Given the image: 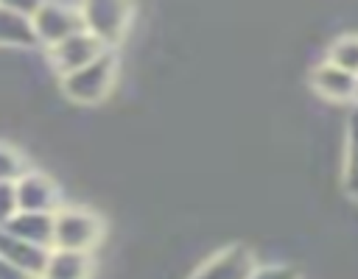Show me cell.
Masks as SVG:
<instances>
[{
  "label": "cell",
  "instance_id": "cell-16",
  "mask_svg": "<svg viewBox=\"0 0 358 279\" xmlns=\"http://www.w3.org/2000/svg\"><path fill=\"white\" fill-rule=\"evenodd\" d=\"M17 215V195L14 181H0V229Z\"/></svg>",
  "mask_w": 358,
  "mask_h": 279
},
{
  "label": "cell",
  "instance_id": "cell-1",
  "mask_svg": "<svg viewBox=\"0 0 358 279\" xmlns=\"http://www.w3.org/2000/svg\"><path fill=\"white\" fill-rule=\"evenodd\" d=\"M117 75H120L117 50H103L95 61L84 64L76 73L62 75L59 78V89H62V95L67 100H73L78 106H98L115 92Z\"/></svg>",
  "mask_w": 358,
  "mask_h": 279
},
{
  "label": "cell",
  "instance_id": "cell-5",
  "mask_svg": "<svg viewBox=\"0 0 358 279\" xmlns=\"http://www.w3.org/2000/svg\"><path fill=\"white\" fill-rule=\"evenodd\" d=\"M257 257L249 246L243 243H232L224 246L218 251H213L210 257H204L187 279H252L255 268H257Z\"/></svg>",
  "mask_w": 358,
  "mask_h": 279
},
{
  "label": "cell",
  "instance_id": "cell-17",
  "mask_svg": "<svg viewBox=\"0 0 358 279\" xmlns=\"http://www.w3.org/2000/svg\"><path fill=\"white\" fill-rule=\"evenodd\" d=\"M0 279H36V276H31V273H25V271L8 265L6 259H0Z\"/></svg>",
  "mask_w": 358,
  "mask_h": 279
},
{
  "label": "cell",
  "instance_id": "cell-2",
  "mask_svg": "<svg viewBox=\"0 0 358 279\" xmlns=\"http://www.w3.org/2000/svg\"><path fill=\"white\" fill-rule=\"evenodd\" d=\"M106 232L103 218L81 204H62L53 212V243L50 248H67V251H87L95 254Z\"/></svg>",
  "mask_w": 358,
  "mask_h": 279
},
{
  "label": "cell",
  "instance_id": "cell-8",
  "mask_svg": "<svg viewBox=\"0 0 358 279\" xmlns=\"http://www.w3.org/2000/svg\"><path fill=\"white\" fill-rule=\"evenodd\" d=\"M310 86L316 95H322L324 100H336V103H344V100H352L355 98V89H358V81H355V73L350 70H341L330 61H319L313 70H310Z\"/></svg>",
  "mask_w": 358,
  "mask_h": 279
},
{
  "label": "cell",
  "instance_id": "cell-9",
  "mask_svg": "<svg viewBox=\"0 0 358 279\" xmlns=\"http://www.w3.org/2000/svg\"><path fill=\"white\" fill-rule=\"evenodd\" d=\"M34 6H17V3H0V47H17L31 50L36 47V39L31 33V17Z\"/></svg>",
  "mask_w": 358,
  "mask_h": 279
},
{
  "label": "cell",
  "instance_id": "cell-4",
  "mask_svg": "<svg viewBox=\"0 0 358 279\" xmlns=\"http://www.w3.org/2000/svg\"><path fill=\"white\" fill-rule=\"evenodd\" d=\"M28 22H31V33H34L36 45H42L45 50H50L53 45L64 42L67 36L84 31L81 6H76V3H36Z\"/></svg>",
  "mask_w": 358,
  "mask_h": 279
},
{
  "label": "cell",
  "instance_id": "cell-14",
  "mask_svg": "<svg viewBox=\"0 0 358 279\" xmlns=\"http://www.w3.org/2000/svg\"><path fill=\"white\" fill-rule=\"evenodd\" d=\"M31 167L25 151L11 145L8 140H0V181H17Z\"/></svg>",
  "mask_w": 358,
  "mask_h": 279
},
{
  "label": "cell",
  "instance_id": "cell-11",
  "mask_svg": "<svg viewBox=\"0 0 358 279\" xmlns=\"http://www.w3.org/2000/svg\"><path fill=\"white\" fill-rule=\"evenodd\" d=\"M92 273H95V254L50 248L39 279H92Z\"/></svg>",
  "mask_w": 358,
  "mask_h": 279
},
{
  "label": "cell",
  "instance_id": "cell-6",
  "mask_svg": "<svg viewBox=\"0 0 358 279\" xmlns=\"http://www.w3.org/2000/svg\"><path fill=\"white\" fill-rule=\"evenodd\" d=\"M14 195H17V212H45L53 215L64 201H62V187L56 179L45 170L28 167L17 181H14Z\"/></svg>",
  "mask_w": 358,
  "mask_h": 279
},
{
  "label": "cell",
  "instance_id": "cell-10",
  "mask_svg": "<svg viewBox=\"0 0 358 279\" xmlns=\"http://www.w3.org/2000/svg\"><path fill=\"white\" fill-rule=\"evenodd\" d=\"M48 254L50 248H42V246H31L14 234H8L6 229H0V259H6L8 265L31 273V276H42L45 271V262H48Z\"/></svg>",
  "mask_w": 358,
  "mask_h": 279
},
{
  "label": "cell",
  "instance_id": "cell-13",
  "mask_svg": "<svg viewBox=\"0 0 358 279\" xmlns=\"http://www.w3.org/2000/svg\"><path fill=\"white\" fill-rule=\"evenodd\" d=\"M324 61H330V64H336L341 70L355 73V67H358V39H355V33L352 31L338 33L330 42V47H327V59Z\"/></svg>",
  "mask_w": 358,
  "mask_h": 279
},
{
  "label": "cell",
  "instance_id": "cell-3",
  "mask_svg": "<svg viewBox=\"0 0 358 279\" xmlns=\"http://www.w3.org/2000/svg\"><path fill=\"white\" fill-rule=\"evenodd\" d=\"M134 17H137V8L131 3H120V0L81 3L84 31H90L106 50H117L123 45L126 33L134 25Z\"/></svg>",
  "mask_w": 358,
  "mask_h": 279
},
{
  "label": "cell",
  "instance_id": "cell-12",
  "mask_svg": "<svg viewBox=\"0 0 358 279\" xmlns=\"http://www.w3.org/2000/svg\"><path fill=\"white\" fill-rule=\"evenodd\" d=\"M3 229L31 246L50 248L53 243V215H45V212H17Z\"/></svg>",
  "mask_w": 358,
  "mask_h": 279
},
{
  "label": "cell",
  "instance_id": "cell-7",
  "mask_svg": "<svg viewBox=\"0 0 358 279\" xmlns=\"http://www.w3.org/2000/svg\"><path fill=\"white\" fill-rule=\"evenodd\" d=\"M103 50H106V47H103L90 31H78V33L67 36L64 42L53 45V47L45 50V53H48V61H50V70L56 73V78H62V75L76 73V70H81L84 64L95 61Z\"/></svg>",
  "mask_w": 358,
  "mask_h": 279
},
{
  "label": "cell",
  "instance_id": "cell-15",
  "mask_svg": "<svg viewBox=\"0 0 358 279\" xmlns=\"http://www.w3.org/2000/svg\"><path fill=\"white\" fill-rule=\"evenodd\" d=\"M252 279H302V273L285 262H257Z\"/></svg>",
  "mask_w": 358,
  "mask_h": 279
}]
</instances>
